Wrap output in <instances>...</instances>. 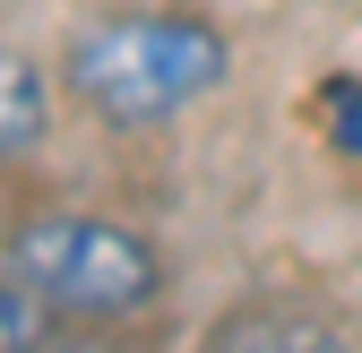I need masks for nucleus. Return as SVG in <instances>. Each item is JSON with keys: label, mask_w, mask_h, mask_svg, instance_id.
Returning <instances> with one entry per match:
<instances>
[{"label": "nucleus", "mask_w": 362, "mask_h": 353, "mask_svg": "<svg viewBox=\"0 0 362 353\" xmlns=\"http://www.w3.org/2000/svg\"><path fill=\"white\" fill-rule=\"evenodd\" d=\"M224 69H233V43L224 26L164 9V18H104L95 35L69 43V86L86 112H104L112 129H147L190 112L199 95H216Z\"/></svg>", "instance_id": "1"}, {"label": "nucleus", "mask_w": 362, "mask_h": 353, "mask_svg": "<svg viewBox=\"0 0 362 353\" xmlns=\"http://www.w3.org/2000/svg\"><path fill=\"white\" fill-rule=\"evenodd\" d=\"M9 276L35 301H52L61 319H129L164 293V258L147 233L112 225V215L52 207L9 233Z\"/></svg>", "instance_id": "2"}, {"label": "nucleus", "mask_w": 362, "mask_h": 353, "mask_svg": "<svg viewBox=\"0 0 362 353\" xmlns=\"http://www.w3.org/2000/svg\"><path fill=\"white\" fill-rule=\"evenodd\" d=\"M216 345L224 353H233V345H250V353H293V345H354V328L337 311H310V301H250V311H224L216 319Z\"/></svg>", "instance_id": "3"}, {"label": "nucleus", "mask_w": 362, "mask_h": 353, "mask_svg": "<svg viewBox=\"0 0 362 353\" xmlns=\"http://www.w3.org/2000/svg\"><path fill=\"white\" fill-rule=\"evenodd\" d=\"M43 138H52V78L26 52H0V164L35 155Z\"/></svg>", "instance_id": "4"}, {"label": "nucleus", "mask_w": 362, "mask_h": 353, "mask_svg": "<svg viewBox=\"0 0 362 353\" xmlns=\"http://www.w3.org/2000/svg\"><path fill=\"white\" fill-rule=\"evenodd\" d=\"M52 328H61V311L52 301H35L18 276H0V353H26V345H52Z\"/></svg>", "instance_id": "5"}, {"label": "nucleus", "mask_w": 362, "mask_h": 353, "mask_svg": "<svg viewBox=\"0 0 362 353\" xmlns=\"http://www.w3.org/2000/svg\"><path fill=\"white\" fill-rule=\"evenodd\" d=\"M320 129L337 155H362V78H328L320 86Z\"/></svg>", "instance_id": "6"}]
</instances>
